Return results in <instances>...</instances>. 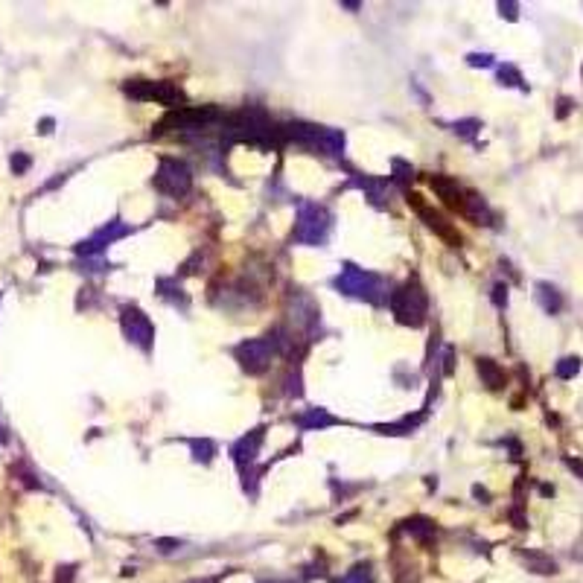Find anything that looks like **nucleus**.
<instances>
[{
  "label": "nucleus",
  "instance_id": "obj_1",
  "mask_svg": "<svg viewBox=\"0 0 583 583\" xmlns=\"http://www.w3.org/2000/svg\"><path fill=\"white\" fill-rule=\"evenodd\" d=\"M391 310L397 315L400 324H406V327H420V324L426 321V310H429V298L423 286L417 280H409L402 289H397L391 295Z\"/></svg>",
  "mask_w": 583,
  "mask_h": 583
},
{
  "label": "nucleus",
  "instance_id": "obj_2",
  "mask_svg": "<svg viewBox=\"0 0 583 583\" xmlns=\"http://www.w3.org/2000/svg\"><path fill=\"white\" fill-rule=\"evenodd\" d=\"M335 286L347 292V295H359L368 301H382L385 298V283L370 271H362L356 266H347L342 274L335 278Z\"/></svg>",
  "mask_w": 583,
  "mask_h": 583
},
{
  "label": "nucleus",
  "instance_id": "obj_3",
  "mask_svg": "<svg viewBox=\"0 0 583 583\" xmlns=\"http://www.w3.org/2000/svg\"><path fill=\"white\" fill-rule=\"evenodd\" d=\"M330 228V213L321 204H303L298 213V225H295V239L306 242V245H315V242H324Z\"/></svg>",
  "mask_w": 583,
  "mask_h": 583
},
{
  "label": "nucleus",
  "instance_id": "obj_4",
  "mask_svg": "<svg viewBox=\"0 0 583 583\" xmlns=\"http://www.w3.org/2000/svg\"><path fill=\"white\" fill-rule=\"evenodd\" d=\"M190 184H192V175H190L187 164H181V160H172V158L160 160V167L155 172V187L160 192H167V196L178 199V196H184V192L190 190Z\"/></svg>",
  "mask_w": 583,
  "mask_h": 583
},
{
  "label": "nucleus",
  "instance_id": "obj_5",
  "mask_svg": "<svg viewBox=\"0 0 583 583\" xmlns=\"http://www.w3.org/2000/svg\"><path fill=\"white\" fill-rule=\"evenodd\" d=\"M126 93L135 96V100H155V103L169 105V108H181V103H184L181 88L172 82H143V79H137V82L126 85Z\"/></svg>",
  "mask_w": 583,
  "mask_h": 583
},
{
  "label": "nucleus",
  "instance_id": "obj_6",
  "mask_svg": "<svg viewBox=\"0 0 583 583\" xmlns=\"http://www.w3.org/2000/svg\"><path fill=\"white\" fill-rule=\"evenodd\" d=\"M274 350L278 347H274V342H268V338H251V342L236 347V359L248 374H263L274 359Z\"/></svg>",
  "mask_w": 583,
  "mask_h": 583
},
{
  "label": "nucleus",
  "instance_id": "obj_7",
  "mask_svg": "<svg viewBox=\"0 0 583 583\" xmlns=\"http://www.w3.org/2000/svg\"><path fill=\"white\" fill-rule=\"evenodd\" d=\"M123 330L128 335V342H135L140 350L152 347V335H155L152 321L146 318L137 306H126V310H123Z\"/></svg>",
  "mask_w": 583,
  "mask_h": 583
},
{
  "label": "nucleus",
  "instance_id": "obj_8",
  "mask_svg": "<svg viewBox=\"0 0 583 583\" xmlns=\"http://www.w3.org/2000/svg\"><path fill=\"white\" fill-rule=\"evenodd\" d=\"M432 190L444 199L446 207H452V210H458V213H464V207H467V192H464L455 181H452V178L432 175Z\"/></svg>",
  "mask_w": 583,
  "mask_h": 583
},
{
  "label": "nucleus",
  "instance_id": "obj_9",
  "mask_svg": "<svg viewBox=\"0 0 583 583\" xmlns=\"http://www.w3.org/2000/svg\"><path fill=\"white\" fill-rule=\"evenodd\" d=\"M126 234H128V228H126V225H117V222H111V228H103V231L96 234L93 239L82 242V245H79L76 251H79V254H96V251H103L105 245H111V242H114L117 236H126Z\"/></svg>",
  "mask_w": 583,
  "mask_h": 583
},
{
  "label": "nucleus",
  "instance_id": "obj_10",
  "mask_svg": "<svg viewBox=\"0 0 583 583\" xmlns=\"http://www.w3.org/2000/svg\"><path fill=\"white\" fill-rule=\"evenodd\" d=\"M478 377H481V382L487 385V388H493V391L505 388V382H508L505 370H501L493 359H478Z\"/></svg>",
  "mask_w": 583,
  "mask_h": 583
},
{
  "label": "nucleus",
  "instance_id": "obj_11",
  "mask_svg": "<svg viewBox=\"0 0 583 583\" xmlns=\"http://www.w3.org/2000/svg\"><path fill=\"white\" fill-rule=\"evenodd\" d=\"M537 301H540V306L548 315H557L563 310V298H560V292L552 283H537Z\"/></svg>",
  "mask_w": 583,
  "mask_h": 583
},
{
  "label": "nucleus",
  "instance_id": "obj_12",
  "mask_svg": "<svg viewBox=\"0 0 583 583\" xmlns=\"http://www.w3.org/2000/svg\"><path fill=\"white\" fill-rule=\"evenodd\" d=\"M522 560H525L528 569H531V572H537V575H554V572H557L554 560H552V557H545V554L525 552V554H522Z\"/></svg>",
  "mask_w": 583,
  "mask_h": 583
},
{
  "label": "nucleus",
  "instance_id": "obj_13",
  "mask_svg": "<svg viewBox=\"0 0 583 583\" xmlns=\"http://www.w3.org/2000/svg\"><path fill=\"white\" fill-rule=\"evenodd\" d=\"M260 441H263V432H260V429L251 434V441H248V437H242V441L236 444V449H234V452H236V461H239V464L254 461V452H257V446H260Z\"/></svg>",
  "mask_w": 583,
  "mask_h": 583
},
{
  "label": "nucleus",
  "instance_id": "obj_14",
  "mask_svg": "<svg viewBox=\"0 0 583 583\" xmlns=\"http://www.w3.org/2000/svg\"><path fill=\"white\" fill-rule=\"evenodd\" d=\"M577 370H580V359H577V356H566V359L557 362V377L560 379H572Z\"/></svg>",
  "mask_w": 583,
  "mask_h": 583
},
{
  "label": "nucleus",
  "instance_id": "obj_15",
  "mask_svg": "<svg viewBox=\"0 0 583 583\" xmlns=\"http://www.w3.org/2000/svg\"><path fill=\"white\" fill-rule=\"evenodd\" d=\"M333 423H335V420L330 414H324L321 409H315V411L301 417V426H333Z\"/></svg>",
  "mask_w": 583,
  "mask_h": 583
},
{
  "label": "nucleus",
  "instance_id": "obj_16",
  "mask_svg": "<svg viewBox=\"0 0 583 583\" xmlns=\"http://www.w3.org/2000/svg\"><path fill=\"white\" fill-rule=\"evenodd\" d=\"M409 531L414 533V537H420V540H429L432 533H434V525L429 520H411L409 522Z\"/></svg>",
  "mask_w": 583,
  "mask_h": 583
},
{
  "label": "nucleus",
  "instance_id": "obj_17",
  "mask_svg": "<svg viewBox=\"0 0 583 583\" xmlns=\"http://www.w3.org/2000/svg\"><path fill=\"white\" fill-rule=\"evenodd\" d=\"M342 583H370V572H368V566H356V569L350 575L342 577Z\"/></svg>",
  "mask_w": 583,
  "mask_h": 583
},
{
  "label": "nucleus",
  "instance_id": "obj_18",
  "mask_svg": "<svg viewBox=\"0 0 583 583\" xmlns=\"http://www.w3.org/2000/svg\"><path fill=\"white\" fill-rule=\"evenodd\" d=\"M26 169H29V158H26L24 152H15V155H12V172L21 175V172H26Z\"/></svg>",
  "mask_w": 583,
  "mask_h": 583
},
{
  "label": "nucleus",
  "instance_id": "obj_19",
  "mask_svg": "<svg viewBox=\"0 0 583 583\" xmlns=\"http://www.w3.org/2000/svg\"><path fill=\"white\" fill-rule=\"evenodd\" d=\"M499 79H501V82H505V85H522L520 73H516L513 68H501V70H499Z\"/></svg>",
  "mask_w": 583,
  "mask_h": 583
},
{
  "label": "nucleus",
  "instance_id": "obj_20",
  "mask_svg": "<svg viewBox=\"0 0 583 583\" xmlns=\"http://www.w3.org/2000/svg\"><path fill=\"white\" fill-rule=\"evenodd\" d=\"M493 301H496V306H505V301H508V286L505 283L493 286Z\"/></svg>",
  "mask_w": 583,
  "mask_h": 583
},
{
  "label": "nucleus",
  "instance_id": "obj_21",
  "mask_svg": "<svg viewBox=\"0 0 583 583\" xmlns=\"http://www.w3.org/2000/svg\"><path fill=\"white\" fill-rule=\"evenodd\" d=\"M192 449L199 452V455H196L199 461H210V452H213V446H210L207 441H204V444H192Z\"/></svg>",
  "mask_w": 583,
  "mask_h": 583
},
{
  "label": "nucleus",
  "instance_id": "obj_22",
  "mask_svg": "<svg viewBox=\"0 0 583 583\" xmlns=\"http://www.w3.org/2000/svg\"><path fill=\"white\" fill-rule=\"evenodd\" d=\"M566 467H569L577 478H583V461H580V458H572V455H569V458H566Z\"/></svg>",
  "mask_w": 583,
  "mask_h": 583
},
{
  "label": "nucleus",
  "instance_id": "obj_23",
  "mask_svg": "<svg viewBox=\"0 0 583 583\" xmlns=\"http://www.w3.org/2000/svg\"><path fill=\"white\" fill-rule=\"evenodd\" d=\"M569 111H572V100H566V96H563V100H557V117L560 120L569 117Z\"/></svg>",
  "mask_w": 583,
  "mask_h": 583
},
{
  "label": "nucleus",
  "instance_id": "obj_24",
  "mask_svg": "<svg viewBox=\"0 0 583 583\" xmlns=\"http://www.w3.org/2000/svg\"><path fill=\"white\" fill-rule=\"evenodd\" d=\"M476 128H478L476 120H467V123H458V126H455V132H461V135H473Z\"/></svg>",
  "mask_w": 583,
  "mask_h": 583
},
{
  "label": "nucleus",
  "instance_id": "obj_25",
  "mask_svg": "<svg viewBox=\"0 0 583 583\" xmlns=\"http://www.w3.org/2000/svg\"><path fill=\"white\" fill-rule=\"evenodd\" d=\"M469 64H476V68H487V64H493V56H469Z\"/></svg>",
  "mask_w": 583,
  "mask_h": 583
},
{
  "label": "nucleus",
  "instance_id": "obj_26",
  "mask_svg": "<svg viewBox=\"0 0 583 583\" xmlns=\"http://www.w3.org/2000/svg\"><path fill=\"white\" fill-rule=\"evenodd\" d=\"M510 520L516 522V528H528V522H525V516H522V510H520V508H513V510H510Z\"/></svg>",
  "mask_w": 583,
  "mask_h": 583
},
{
  "label": "nucleus",
  "instance_id": "obj_27",
  "mask_svg": "<svg viewBox=\"0 0 583 583\" xmlns=\"http://www.w3.org/2000/svg\"><path fill=\"white\" fill-rule=\"evenodd\" d=\"M499 9H501V15H508L510 21L516 18V3H499Z\"/></svg>",
  "mask_w": 583,
  "mask_h": 583
},
{
  "label": "nucleus",
  "instance_id": "obj_28",
  "mask_svg": "<svg viewBox=\"0 0 583 583\" xmlns=\"http://www.w3.org/2000/svg\"><path fill=\"white\" fill-rule=\"evenodd\" d=\"M70 577H73L70 566H68V569H59V583H70Z\"/></svg>",
  "mask_w": 583,
  "mask_h": 583
},
{
  "label": "nucleus",
  "instance_id": "obj_29",
  "mask_svg": "<svg viewBox=\"0 0 583 583\" xmlns=\"http://www.w3.org/2000/svg\"><path fill=\"white\" fill-rule=\"evenodd\" d=\"M0 441H6V434H3V429H0Z\"/></svg>",
  "mask_w": 583,
  "mask_h": 583
},
{
  "label": "nucleus",
  "instance_id": "obj_30",
  "mask_svg": "<svg viewBox=\"0 0 583 583\" xmlns=\"http://www.w3.org/2000/svg\"><path fill=\"white\" fill-rule=\"evenodd\" d=\"M580 73H583V70H580Z\"/></svg>",
  "mask_w": 583,
  "mask_h": 583
}]
</instances>
